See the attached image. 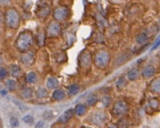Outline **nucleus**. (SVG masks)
Returning <instances> with one entry per match:
<instances>
[{"label": "nucleus", "mask_w": 160, "mask_h": 128, "mask_svg": "<svg viewBox=\"0 0 160 128\" xmlns=\"http://www.w3.org/2000/svg\"><path fill=\"white\" fill-rule=\"evenodd\" d=\"M33 43V37L29 32H23L16 40V48L20 52H26L30 49Z\"/></svg>", "instance_id": "1"}, {"label": "nucleus", "mask_w": 160, "mask_h": 128, "mask_svg": "<svg viewBox=\"0 0 160 128\" xmlns=\"http://www.w3.org/2000/svg\"><path fill=\"white\" fill-rule=\"evenodd\" d=\"M5 20H6L7 26L10 29L18 28L20 23V17H19L18 11L14 9H8L5 15Z\"/></svg>", "instance_id": "2"}, {"label": "nucleus", "mask_w": 160, "mask_h": 128, "mask_svg": "<svg viewBox=\"0 0 160 128\" xmlns=\"http://www.w3.org/2000/svg\"><path fill=\"white\" fill-rule=\"evenodd\" d=\"M110 56L106 52H101L97 54L95 58V63L99 68H106L109 63Z\"/></svg>", "instance_id": "3"}, {"label": "nucleus", "mask_w": 160, "mask_h": 128, "mask_svg": "<svg viewBox=\"0 0 160 128\" xmlns=\"http://www.w3.org/2000/svg\"><path fill=\"white\" fill-rule=\"evenodd\" d=\"M128 110V104L123 101H118L114 104L112 107V112L116 115H122L125 114Z\"/></svg>", "instance_id": "4"}, {"label": "nucleus", "mask_w": 160, "mask_h": 128, "mask_svg": "<svg viewBox=\"0 0 160 128\" xmlns=\"http://www.w3.org/2000/svg\"><path fill=\"white\" fill-rule=\"evenodd\" d=\"M91 121L94 125L102 126L105 124L107 121V115L104 112H96L91 116Z\"/></svg>", "instance_id": "5"}, {"label": "nucleus", "mask_w": 160, "mask_h": 128, "mask_svg": "<svg viewBox=\"0 0 160 128\" xmlns=\"http://www.w3.org/2000/svg\"><path fill=\"white\" fill-rule=\"evenodd\" d=\"M68 14H69V11L67 9L59 8L55 10L54 17L58 21H61V20H65L68 17Z\"/></svg>", "instance_id": "6"}, {"label": "nucleus", "mask_w": 160, "mask_h": 128, "mask_svg": "<svg viewBox=\"0 0 160 128\" xmlns=\"http://www.w3.org/2000/svg\"><path fill=\"white\" fill-rule=\"evenodd\" d=\"M74 113L75 112H74L73 109H68L60 116V118L58 119V122L60 124L67 123L72 118V116L74 115Z\"/></svg>", "instance_id": "7"}, {"label": "nucleus", "mask_w": 160, "mask_h": 128, "mask_svg": "<svg viewBox=\"0 0 160 128\" xmlns=\"http://www.w3.org/2000/svg\"><path fill=\"white\" fill-rule=\"evenodd\" d=\"M141 74L145 79H149L155 75L156 69L153 65H147L142 69Z\"/></svg>", "instance_id": "8"}, {"label": "nucleus", "mask_w": 160, "mask_h": 128, "mask_svg": "<svg viewBox=\"0 0 160 128\" xmlns=\"http://www.w3.org/2000/svg\"><path fill=\"white\" fill-rule=\"evenodd\" d=\"M51 98L54 102H60L66 98V93L62 90L57 89L53 92Z\"/></svg>", "instance_id": "9"}, {"label": "nucleus", "mask_w": 160, "mask_h": 128, "mask_svg": "<svg viewBox=\"0 0 160 128\" xmlns=\"http://www.w3.org/2000/svg\"><path fill=\"white\" fill-rule=\"evenodd\" d=\"M60 33V27L56 23H51L48 29V34L50 36H56Z\"/></svg>", "instance_id": "10"}, {"label": "nucleus", "mask_w": 160, "mask_h": 128, "mask_svg": "<svg viewBox=\"0 0 160 128\" xmlns=\"http://www.w3.org/2000/svg\"><path fill=\"white\" fill-rule=\"evenodd\" d=\"M47 87L50 90L52 89H56L59 87L60 85V81L58 80L57 78L55 77H49L48 79H47Z\"/></svg>", "instance_id": "11"}, {"label": "nucleus", "mask_w": 160, "mask_h": 128, "mask_svg": "<svg viewBox=\"0 0 160 128\" xmlns=\"http://www.w3.org/2000/svg\"><path fill=\"white\" fill-rule=\"evenodd\" d=\"M149 89L154 94H159L160 91V81L159 79H153L150 84Z\"/></svg>", "instance_id": "12"}, {"label": "nucleus", "mask_w": 160, "mask_h": 128, "mask_svg": "<svg viewBox=\"0 0 160 128\" xmlns=\"http://www.w3.org/2000/svg\"><path fill=\"white\" fill-rule=\"evenodd\" d=\"M20 60L23 64L26 65H30L34 62V57L31 54H24L20 57Z\"/></svg>", "instance_id": "13"}, {"label": "nucleus", "mask_w": 160, "mask_h": 128, "mask_svg": "<svg viewBox=\"0 0 160 128\" xmlns=\"http://www.w3.org/2000/svg\"><path fill=\"white\" fill-rule=\"evenodd\" d=\"M140 75H141V72L138 70V68H134L133 70L129 71L128 74V77L129 80H136L138 79L139 77H140Z\"/></svg>", "instance_id": "14"}, {"label": "nucleus", "mask_w": 160, "mask_h": 128, "mask_svg": "<svg viewBox=\"0 0 160 128\" xmlns=\"http://www.w3.org/2000/svg\"><path fill=\"white\" fill-rule=\"evenodd\" d=\"M35 96L36 97L39 98V99H45V98H47L49 96V92L44 87H39V88L36 90Z\"/></svg>", "instance_id": "15"}, {"label": "nucleus", "mask_w": 160, "mask_h": 128, "mask_svg": "<svg viewBox=\"0 0 160 128\" xmlns=\"http://www.w3.org/2000/svg\"><path fill=\"white\" fill-rule=\"evenodd\" d=\"M10 74L13 78H18L22 74V71L17 65H12L10 67Z\"/></svg>", "instance_id": "16"}, {"label": "nucleus", "mask_w": 160, "mask_h": 128, "mask_svg": "<svg viewBox=\"0 0 160 128\" xmlns=\"http://www.w3.org/2000/svg\"><path fill=\"white\" fill-rule=\"evenodd\" d=\"M87 111V107L85 106L84 104H78L76 105V107H75V110H74V112L76 113V115H83L86 113Z\"/></svg>", "instance_id": "17"}, {"label": "nucleus", "mask_w": 160, "mask_h": 128, "mask_svg": "<svg viewBox=\"0 0 160 128\" xmlns=\"http://www.w3.org/2000/svg\"><path fill=\"white\" fill-rule=\"evenodd\" d=\"M80 90V87L79 85L72 84L68 87V94H69V96H76V95H77V94L79 93Z\"/></svg>", "instance_id": "18"}, {"label": "nucleus", "mask_w": 160, "mask_h": 128, "mask_svg": "<svg viewBox=\"0 0 160 128\" xmlns=\"http://www.w3.org/2000/svg\"><path fill=\"white\" fill-rule=\"evenodd\" d=\"M6 87L9 91H14L17 88V82L13 79H9L6 81Z\"/></svg>", "instance_id": "19"}, {"label": "nucleus", "mask_w": 160, "mask_h": 128, "mask_svg": "<svg viewBox=\"0 0 160 128\" xmlns=\"http://www.w3.org/2000/svg\"><path fill=\"white\" fill-rule=\"evenodd\" d=\"M26 81L29 84H35L37 82V75L34 72L28 73L26 75Z\"/></svg>", "instance_id": "20"}, {"label": "nucleus", "mask_w": 160, "mask_h": 128, "mask_svg": "<svg viewBox=\"0 0 160 128\" xmlns=\"http://www.w3.org/2000/svg\"><path fill=\"white\" fill-rule=\"evenodd\" d=\"M33 94H34V90L30 87H26L22 91L23 97L25 99H30L33 96Z\"/></svg>", "instance_id": "21"}, {"label": "nucleus", "mask_w": 160, "mask_h": 128, "mask_svg": "<svg viewBox=\"0 0 160 128\" xmlns=\"http://www.w3.org/2000/svg\"><path fill=\"white\" fill-rule=\"evenodd\" d=\"M136 40H137V42H138L139 44H145V43L147 41V34H145V33H141L140 35H138L137 36Z\"/></svg>", "instance_id": "22"}, {"label": "nucleus", "mask_w": 160, "mask_h": 128, "mask_svg": "<svg viewBox=\"0 0 160 128\" xmlns=\"http://www.w3.org/2000/svg\"><path fill=\"white\" fill-rule=\"evenodd\" d=\"M97 96H95V95H91L89 97L87 98L86 100V103L89 105L90 106H94L97 103Z\"/></svg>", "instance_id": "23"}, {"label": "nucleus", "mask_w": 160, "mask_h": 128, "mask_svg": "<svg viewBox=\"0 0 160 128\" xmlns=\"http://www.w3.org/2000/svg\"><path fill=\"white\" fill-rule=\"evenodd\" d=\"M22 121L27 125H29V126H31L34 124L35 122V120H34V117L32 116L31 115H24V117L22 118Z\"/></svg>", "instance_id": "24"}, {"label": "nucleus", "mask_w": 160, "mask_h": 128, "mask_svg": "<svg viewBox=\"0 0 160 128\" xmlns=\"http://www.w3.org/2000/svg\"><path fill=\"white\" fill-rule=\"evenodd\" d=\"M9 75V71L4 66H0V80L6 79Z\"/></svg>", "instance_id": "25"}, {"label": "nucleus", "mask_w": 160, "mask_h": 128, "mask_svg": "<svg viewBox=\"0 0 160 128\" xmlns=\"http://www.w3.org/2000/svg\"><path fill=\"white\" fill-rule=\"evenodd\" d=\"M111 101H112V99H111V96H105L102 98V105L104 107H108V106L111 105Z\"/></svg>", "instance_id": "26"}, {"label": "nucleus", "mask_w": 160, "mask_h": 128, "mask_svg": "<svg viewBox=\"0 0 160 128\" xmlns=\"http://www.w3.org/2000/svg\"><path fill=\"white\" fill-rule=\"evenodd\" d=\"M9 123L11 125V127H19V121H18V118L15 117V116L10 117Z\"/></svg>", "instance_id": "27"}, {"label": "nucleus", "mask_w": 160, "mask_h": 128, "mask_svg": "<svg viewBox=\"0 0 160 128\" xmlns=\"http://www.w3.org/2000/svg\"><path fill=\"white\" fill-rule=\"evenodd\" d=\"M117 127L118 128H128V120L122 118L121 119L118 123H117Z\"/></svg>", "instance_id": "28"}, {"label": "nucleus", "mask_w": 160, "mask_h": 128, "mask_svg": "<svg viewBox=\"0 0 160 128\" xmlns=\"http://www.w3.org/2000/svg\"><path fill=\"white\" fill-rule=\"evenodd\" d=\"M126 85H127V80L123 77H120L116 82V86L118 89H122L123 87H125Z\"/></svg>", "instance_id": "29"}, {"label": "nucleus", "mask_w": 160, "mask_h": 128, "mask_svg": "<svg viewBox=\"0 0 160 128\" xmlns=\"http://www.w3.org/2000/svg\"><path fill=\"white\" fill-rule=\"evenodd\" d=\"M14 104H15L16 106H18V108H19V110H21L22 111H24V110H28V108H27L26 106H24V105L23 104L22 102H18V100H14Z\"/></svg>", "instance_id": "30"}, {"label": "nucleus", "mask_w": 160, "mask_h": 128, "mask_svg": "<svg viewBox=\"0 0 160 128\" xmlns=\"http://www.w3.org/2000/svg\"><path fill=\"white\" fill-rule=\"evenodd\" d=\"M45 127H46V123L45 121H40L35 124V128H45Z\"/></svg>", "instance_id": "31"}, {"label": "nucleus", "mask_w": 160, "mask_h": 128, "mask_svg": "<svg viewBox=\"0 0 160 128\" xmlns=\"http://www.w3.org/2000/svg\"><path fill=\"white\" fill-rule=\"evenodd\" d=\"M150 106H151L152 108H153V109L158 108L159 107V102L157 100H155V99L152 100L151 102H150Z\"/></svg>", "instance_id": "32"}, {"label": "nucleus", "mask_w": 160, "mask_h": 128, "mask_svg": "<svg viewBox=\"0 0 160 128\" xmlns=\"http://www.w3.org/2000/svg\"><path fill=\"white\" fill-rule=\"evenodd\" d=\"M11 0H0V7H6L8 6Z\"/></svg>", "instance_id": "33"}, {"label": "nucleus", "mask_w": 160, "mask_h": 128, "mask_svg": "<svg viewBox=\"0 0 160 128\" xmlns=\"http://www.w3.org/2000/svg\"><path fill=\"white\" fill-rule=\"evenodd\" d=\"M45 115H47V116H46V115L44 116V118H45V120H50L52 119V117H53V115L51 114L50 111H45Z\"/></svg>", "instance_id": "34"}, {"label": "nucleus", "mask_w": 160, "mask_h": 128, "mask_svg": "<svg viewBox=\"0 0 160 128\" xmlns=\"http://www.w3.org/2000/svg\"><path fill=\"white\" fill-rule=\"evenodd\" d=\"M3 127V121H2V119L0 118V128Z\"/></svg>", "instance_id": "35"}, {"label": "nucleus", "mask_w": 160, "mask_h": 128, "mask_svg": "<svg viewBox=\"0 0 160 128\" xmlns=\"http://www.w3.org/2000/svg\"><path fill=\"white\" fill-rule=\"evenodd\" d=\"M2 62H3V59H2V57L0 56V64H2Z\"/></svg>", "instance_id": "36"}, {"label": "nucleus", "mask_w": 160, "mask_h": 128, "mask_svg": "<svg viewBox=\"0 0 160 128\" xmlns=\"http://www.w3.org/2000/svg\"><path fill=\"white\" fill-rule=\"evenodd\" d=\"M81 128H91V127H82Z\"/></svg>", "instance_id": "37"}, {"label": "nucleus", "mask_w": 160, "mask_h": 128, "mask_svg": "<svg viewBox=\"0 0 160 128\" xmlns=\"http://www.w3.org/2000/svg\"><path fill=\"white\" fill-rule=\"evenodd\" d=\"M0 89H2V86H1V85H0Z\"/></svg>", "instance_id": "38"}]
</instances>
